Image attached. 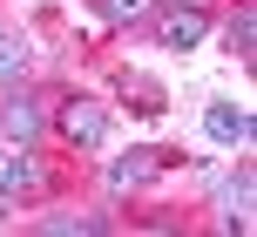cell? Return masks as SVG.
<instances>
[{
    "mask_svg": "<svg viewBox=\"0 0 257 237\" xmlns=\"http://www.w3.org/2000/svg\"><path fill=\"white\" fill-rule=\"evenodd\" d=\"M61 136H68L75 149H102V143H108L102 102H81V95H75V102H61Z\"/></svg>",
    "mask_w": 257,
    "mask_h": 237,
    "instance_id": "cell-1",
    "label": "cell"
},
{
    "mask_svg": "<svg viewBox=\"0 0 257 237\" xmlns=\"http://www.w3.org/2000/svg\"><path fill=\"white\" fill-rule=\"evenodd\" d=\"M156 34H163V48H196V41L210 34V21H203V7H169L163 21H156Z\"/></svg>",
    "mask_w": 257,
    "mask_h": 237,
    "instance_id": "cell-2",
    "label": "cell"
},
{
    "mask_svg": "<svg viewBox=\"0 0 257 237\" xmlns=\"http://www.w3.org/2000/svg\"><path fill=\"white\" fill-rule=\"evenodd\" d=\"M0 136L27 149V143H34V136H41V108L27 102V95H7V102H0Z\"/></svg>",
    "mask_w": 257,
    "mask_h": 237,
    "instance_id": "cell-3",
    "label": "cell"
},
{
    "mask_svg": "<svg viewBox=\"0 0 257 237\" xmlns=\"http://www.w3.org/2000/svg\"><path fill=\"white\" fill-rule=\"evenodd\" d=\"M203 129L217 136V143H244V136H250V108H230V102H210Z\"/></svg>",
    "mask_w": 257,
    "mask_h": 237,
    "instance_id": "cell-4",
    "label": "cell"
},
{
    "mask_svg": "<svg viewBox=\"0 0 257 237\" xmlns=\"http://www.w3.org/2000/svg\"><path fill=\"white\" fill-rule=\"evenodd\" d=\"M156 163H163V156H156V149H136V156H128V163H115V170H108V183H115V190H128V183H142V176H149Z\"/></svg>",
    "mask_w": 257,
    "mask_h": 237,
    "instance_id": "cell-5",
    "label": "cell"
},
{
    "mask_svg": "<svg viewBox=\"0 0 257 237\" xmlns=\"http://www.w3.org/2000/svg\"><path fill=\"white\" fill-rule=\"evenodd\" d=\"M14 75H27V41H14L0 21V81H14Z\"/></svg>",
    "mask_w": 257,
    "mask_h": 237,
    "instance_id": "cell-6",
    "label": "cell"
},
{
    "mask_svg": "<svg viewBox=\"0 0 257 237\" xmlns=\"http://www.w3.org/2000/svg\"><path fill=\"white\" fill-rule=\"evenodd\" d=\"M0 190H34V163L7 149V170H0Z\"/></svg>",
    "mask_w": 257,
    "mask_h": 237,
    "instance_id": "cell-7",
    "label": "cell"
},
{
    "mask_svg": "<svg viewBox=\"0 0 257 237\" xmlns=\"http://www.w3.org/2000/svg\"><path fill=\"white\" fill-rule=\"evenodd\" d=\"M48 230H54V237H68V230H102V217H48Z\"/></svg>",
    "mask_w": 257,
    "mask_h": 237,
    "instance_id": "cell-8",
    "label": "cell"
},
{
    "mask_svg": "<svg viewBox=\"0 0 257 237\" xmlns=\"http://www.w3.org/2000/svg\"><path fill=\"white\" fill-rule=\"evenodd\" d=\"M102 7H108V14H115V21H136V14H149V7H156V0H102Z\"/></svg>",
    "mask_w": 257,
    "mask_h": 237,
    "instance_id": "cell-9",
    "label": "cell"
},
{
    "mask_svg": "<svg viewBox=\"0 0 257 237\" xmlns=\"http://www.w3.org/2000/svg\"><path fill=\"white\" fill-rule=\"evenodd\" d=\"M250 34H257L250 14H237V21H230V48H237V54H250Z\"/></svg>",
    "mask_w": 257,
    "mask_h": 237,
    "instance_id": "cell-10",
    "label": "cell"
},
{
    "mask_svg": "<svg viewBox=\"0 0 257 237\" xmlns=\"http://www.w3.org/2000/svg\"><path fill=\"white\" fill-rule=\"evenodd\" d=\"M0 170H7V143H0Z\"/></svg>",
    "mask_w": 257,
    "mask_h": 237,
    "instance_id": "cell-11",
    "label": "cell"
}]
</instances>
